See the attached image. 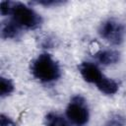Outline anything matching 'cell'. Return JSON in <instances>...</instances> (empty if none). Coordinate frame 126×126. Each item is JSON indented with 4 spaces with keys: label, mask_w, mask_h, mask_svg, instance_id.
<instances>
[{
    "label": "cell",
    "mask_w": 126,
    "mask_h": 126,
    "mask_svg": "<svg viewBox=\"0 0 126 126\" xmlns=\"http://www.w3.org/2000/svg\"><path fill=\"white\" fill-rule=\"evenodd\" d=\"M31 73L38 82L51 84L61 77V67L49 53L44 52L37 55L32 61Z\"/></svg>",
    "instance_id": "cell-1"
},
{
    "label": "cell",
    "mask_w": 126,
    "mask_h": 126,
    "mask_svg": "<svg viewBox=\"0 0 126 126\" xmlns=\"http://www.w3.org/2000/svg\"><path fill=\"white\" fill-rule=\"evenodd\" d=\"M11 20L22 30H35L42 25L41 16L32 8L22 2H14L11 11Z\"/></svg>",
    "instance_id": "cell-2"
},
{
    "label": "cell",
    "mask_w": 126,
    "mask_h": 126,
    "mask_svg": "<svg viewBox=\"0 0 126 126\" xmlns=\"http://www.w3.org/2000/svg\"><path fill=\"white\" fill-rule=\"evenodd\" d=\"M66 118L73 126H86L90 121V109L88 102L81 94L71 97L66 107Z\"/></svg>",
    "instance_id": "cell-3"
},
{
    "label": "cell",
    "mask_w": 126,
    "mask_h": 126,
    "mask_svg": "<svg viewBox=\"0 0 126 126\" xmlns=\"http://www.w3.org/2000/svg\"><path fill=\"white\" fill-rule=\"evenodd\" d=\"M98 34L108 43L112 45H120L124 41L125 29L120 22L114 19H107L100 24Z\"/></svg>",
    "instance_id": "cell-4"
},
{
    "label": "cell",
    "mask_w": 126,
    "mask_h": 126,
    "mask_svg": "<svg viewBox=\"0 0 126 126\" xmlns=\"http://www.w3.org/2000/svg\"><path fill=\"white\" fill-rule=\"evenodd\" d=\"M78 69L84 81H86L89 84L96 85L104 77L98 66L94 62L84 61L78 66Z\"/></svg>",
    "instance_id": "cell-5"
},
{
    "label": "cell",
    "mask_w": 126,
    "mask_h": 126,
    "mask_svg": "<svg viewBox=\"0 0 126 126\" xmlns=\"http://www.w3.org/2000/svg\"><path fill=\"white\" fill-rule=\"evenodd\" d=\"M94 57L99 64L103 66H110L118 63L121 55L115 49H102L94 53Z\"/></svg>",
    "instance_id": "cell-6"
},
{
    "label": "cell",
    "mask_w": 126,
    "mask_h": 126,
    "mask_svg": "<svg viewBox=\"0 0 126 126\" xmlns=\"http://www.w3.org/2000/svg\"><path fill=\"white\" fill-rule=\"evenodd\" d=\"M22 31L12 20L3 22L1 25V37L4 39H19L22 35Z\"/></svg>",
    "instance_id": "cell-7"
},
{
    "label": "cell",
    "mask_w": 126,
    "mask_h": 126,
    "mask_svg": "<svg viewBox=\"0 0 126 126\" xmlns=\"http://www.w3.org/2000/svg\"><path fill=\"white\" fill-rule=\"evenodd\" d=\"M97 90L101 93L104 94L106 95H112L115 94L118 90H119V85L116 81H114L111 78H108L106 76H104L96 85Z\"/></svg>",
    "instance_id": "cell-8"
},
{
    "label": "cell",
    "mask_w": 126,
    "mask_h": 126,
    "mask_svg": "<svg viewBox=\"0 0 126 126\" xmlns=\"http://www.w3.org/2000/svg\"><path fill=\"white\" fill-rule=\"evenodd\" d=\"M45 126H72L68 119L57 112H49L44 119Z\"/></svg>",
    "instance_id": "cell-9"
},
{
    "label": "cell",
    "mask_w": 126,
    "mask_h": 126,
    "mask_svg": "<svg viewBox=\"0 0 126 126\" xmlns=\"http://www.w3.org/2000/svg\"><path fill=\"white\" fill-rule=\"evenodd\" d=\"M14 90H15V86L12 80L2 76L0 78V96L1 97L8 96L14 92Z\"/></svg>",
    "instance_id": "cell-10"
},
{
    "label": "cell",
    "mask_w": 126,
    "mask_h": 126,
    "mask_svg": "<svg viewBox=\"0 0 126 126\" xmlns=\"http://www.w3.org/2000/svg\"><path fill=\"white\" fill-rule=\"evenodd\" d=\"M103 126H126V117L121 114H113L105 121Z\"/></svg>",
    "instance_id": "cell-11"
},
{
    "label": "cell",
    "mask_w": 126,
    "mask_h": 126,
    "mask_svg": "<svg viewBox=\"0 0 126 126\" xmlns=\"http://www.w3.org/2000/svg\"><path fill=\"white\" fill-rule=\"evenodd\" d=\"M13 1H1L0 3V13L2 16H8L11 14L12 7H13Z\"/></svg>",
    "instance_id": "cell-12"
},
{
    "label": "cell",
    "mask_w": 126,
    "mask_h": 126,
    "mask_svg": "<svg viewBox=\"0 0 126 126\" xmlns=\"http://www.w3.org/2000/svg\"><path fill=\"white\" fill-rule=\"evenodd\" d=\"M34 3L37 4V5L44 6V7H54V6L56 7V6H59V5L63 4L64 2L59 1V0H40V1H36Z\"/></svg>",
    "instance_id": "cell-13"
},
{
    "label": "cell",
    "mask_w": 126,
    "mask_h": 126,
    "mask_svg": "<svg viewBox=\"0 0 126 126\" xmlns=\"http://www.w3.org/2000/svg\"><path fill=\"white\" fill-rule=\"evenodd\" d=\"M0 126H16V123L5 114L0 115Z\"/></svg>",
    "instance_id": "cell-14"
}]
</instances>
